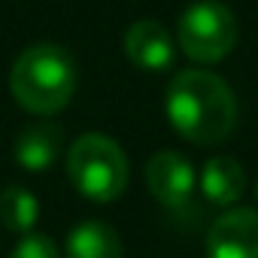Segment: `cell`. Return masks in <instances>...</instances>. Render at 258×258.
<instances>
[{"label":"cell","mask_w":258,"mask_h":258,"mask_svg":"<svg viewBox=\"0 0 258 258\" xmlns=\"http://www.w3.org/2000/svg\"><path fill=\"white\" fill-rule=\"evenodd\" d=\"M64 252H67V258H124V246H121V237L115 234V228L106 222H97V219L79 222L67 234Z\"/></svg>","instance_id":"obj_10"},{"label":"cell","mask_w":258,"mask_h":258,"mask_svg":"<svg viewBox=\"0 0 258 258\" xmlns=\"http://www.w3.org/2000/svg\"><path fill=\"white\" fill-rule=\"evenodd\" d=\"M121 46H124V55L131 58V64L140 70L158 73L173 64V40L161 22H152V19L134 22L124 31Z\"/></svg>","instance_id":"obj_7"},{"label":"cell","mask_w":258,"mask_h":258,"mask_svg":"<svg viewBox=\"0 0 258 258\" xmlns=\"http://www.w3.org/2000/svg\"><path fill=\"white\" fill-rule=\"evenodd\" d=\"M167 118L173 131L198 146H216L237 124V100L231 85L210 70H182L167 88Z\"/></svg>","instance_id":"obj_1"},{"label":"cell","mask_w":258,"mask_h":258,"mask_svg":"<svg viewBox=\"0 0 258 258\" xmlns=\"http://www.w3.org/2000/svg\"><path fill=\"white\" fill-rule=\"evenodd\" d=\"M255 198H258V185H255Z\"/></svg>","instance_id":"obj_13"},{"label":"cell","mask_w":258,"mask_h":258,"mask_svg":"<svg viewBox=\"0 0 258 258\" xmlns=\"http://www.w3.org/2000/svg\"><path fill=\"white\" fill-rule=\"evenodd\" d=\"M61 149H64L61 127L52 121H37L16 137V164L31 173H43L58 161Z\"/></svg>","instance_id":"obj_8"},{"label":"cell","mask_w":258,"mask_h":258,"mask_svg":"<svg viewBox=\"0 0 258 258\" xmlns=\"http://www.w3.org/2000/svg\"><path fill=\"white\" fill-rule=\"evenodd\" d=\"M210 258H258V213L234 207L222 213L207 231Z\"/></svg>","instance_id":"obj_5"},{"label":"cell","mask_w":258,"mask_h":258,"mask_svg":"<svg viewBox=\"0 0 258 258\" xmlns=\"http://www.w3.org/2000/svg\"><path fill=\"white\" fill-rule=\"evenodd\" d=\"M10 91L22 109L34 115H55L73 100L76 61L55 43L28 46L10 70Z\"/></svg>","instance_id":"obj_2"},{"label":"cell","mask_w":258,"mask_h":258,"mask_svg":"<svg viewBox=\"0 0 258 258\" xmlns=\"http://www.w3.org/2000/svg\"><path fill=\"white\" fill-rule=\"evenodd\" d=\"M201 191L210 204L231 207L243 198L246 191V170L240 167L237 158L231 155H216L204 164L201 170Z\"/></svg>","instance_id":"obj_9"},{"label":"cell","mask_w":258,"mask_h":258,"mask_svg":"<svg viewBox=\"0 0 258 258\" xmlns=\"http://www.w3.org/2000/svg\"><path fill=\"white\" fill-rule=\"evenodd\" d=\"M67 176L85 201L112 204L127 185V158L115 140L82 134L67 152Z\"/></svg>","instance_id":"obj_3"},{"label":"cell","mask_w":258,"mask_h":258,"mask_svg":"<svg viewBox=\"0 0 258 258\" xmlns=\"http://www.w3.org/2000/svg\"><path fill=\"white\" fill-rule=\"evenodd\" d=\"M40 219L37 198L22 185H7L0 191V222L13 234H28Z\"/></svg>","instance_id":"obj_11"},{"label":"cell","mask_w":258,"mask_h":258,"mask_svg":"<svg viewBox=\"0 0 258 258\" xmlns=\"http://www.w3.org/2000/svg\"><path fill=\"white\" fill-rule=\"evenodd\" d=\"M10 258H61V252H58L52 237H46V234H25L16 243V249L10 252Z\"/></svg>","instance_id":"obj_12"},{"label":"cell","mask_w":258,"mask_h":258,"mask_svg":"<svg viewBox=\"0 0 258 258\" xmlns=\"http://www.w3.org/2000/svg\"><path fill=\"white\" fill-rule=\"evenodd\" d=\"M146 188L152 198H158L164 207H185L195 191V167L185 155L158 149L146 161Z\"/></svg>","instance_id":"obj_6"},{"label":"cell","mask_w":258,"mask_h":258,"mask_svg":"<svg viewBox=\"0 0 258 258\" xmlns=\"http://www.w3.org/2000/svg\"><path fill=\"white\" fill-rule=\"evenodd\" d=\"M179 49L198 61V64H216L228 58V52L237 43V19L228 7L216 4V0H201L191 4L179 25H176Z\"/></svg>","instance_id":"obj_4"}]
</instances>
